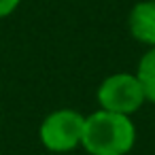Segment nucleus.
Returning <instances> with one entry per match:
<instances>
[{
    "instance_id": "nucleus-1",
    "label": "nucleus",
    "mask_w": 155,
    "mask_h": 155,
    "mask_svg": "<svg viewBox=\"0 0 155 155\" xmlns=\"http://www.w3.org/2000/svg\"><path fill=\"white\" fill-rule=\"evenodd\" d=\"M136 144V123L127 115L94 110L85 115L81 147L89 155H127Z\"/></svg>"
},
{
    "instance_id": "nucleus-2",
    "label": "nucleus",
    "mask_w": 155,
    "mask_h": 155,
    "mask_svg": "<svg viewBox=\"0 0 155 155\" xmlns=\"http://www.w3.org/2000/svg\"><path fill=\"white\" fill-rule=\"evenodd\" d=\"M96 100H98V108L127 115V117H132L147 104V98H144V91H142V85H140L136 72L108 74L98 85Z\"/></svg>"
},
{
    "instance_id": "nucleus-3",
    "label": "nucleus",
    "mask_w": 155,
    "mask_h": 155,
    "mask_svg": "<svg viewBox=\"0 0 155 155\" xmlns=\"http://www.w3.org/2000/svg\"><path fill=\"white\" fill-rule=\"evenodd\" d=\"M85 115L74 108L51 110L38 125V140L49 153H70L81 147Z\"/></svg>"
},
{
    "instance_id": "nucleus-4",
    "label": "nucleus",
    "mask_w": 155,
    "mask_h": 155,
    "mask_svg": "<svg viewBox=\"0 0 155 155\" xmlns=\"http://www.w3.org/2000/svg\"><path fill=\"white\" fill-rule=\"evenodd\" d=\"M127 30L140 45L155 47V0H140L127 15Z\"/></svg>"
},
{
    "instance_id": "nucleus-5",
    "label": "nucleus",
    "mask_w": 155,
    "mask_h": 155,
    "mask_svg": "<svg viewBox=\"0 0 155 155\" xmlns=\"http://www.w3.org/2000/svg\"><path fill=\"white\" fill-rule=\"evenodd\" d=\"M136 77L142 85L147 102L155 104V47H149L140 55L138 66H136Z\"/></svg>"
},
{
    "instance_id": "nucleus-6",
    "label": "nucleus",
    "mask_w": 155,
    "mask_h": 155,
    "mask_svg": "<svg viewBox=\"0 0 155 155\" xmlns=\"http://www.w3.org/2000/svg\"><path fill=\"white\" fill-rule=\"evenodd\" d=\"M21 5V0H0V19L11 17Z\"/></svg>"
}]
</instances>
